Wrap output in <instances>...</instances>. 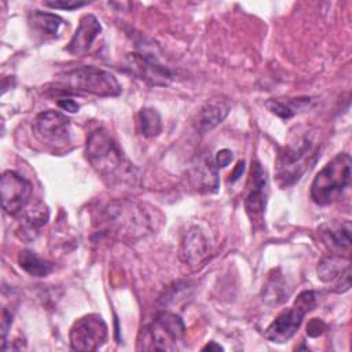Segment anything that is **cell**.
I'll use <instances>...</instances> for the list:
<instances>
[{
	"instance_id": "30bf717a",
	"label": "cell",
	"mask_w": 352,
	"mask_h": 352,
	"mask_svg": "<svg viewBox=\"0 0 352 352\" xmlns=\"http://www.w3.org/2000/svg\"><path fill=\"white\" fill-rule=\"evenodd\" d=\"M124 70L153 87H166L173 78L172 72L157 56L147 52H131L125 55Z\"/></svg>"
},
{
	"instance_id": "5b68a950",
	"label": "cell",
	"mask_w": 352,
	"mask_h": 352,
	"mask_svg": "<svg viewBox=\"0 0 352 352\" xmlns=\"http://www.w3.org/2000/svg\"><path fill=\"white\" fill-rule=\"evenodd\" d=\"M351 166L352 160L346 153L330 160L312 180L311 199L319 206L340 201L351 184Z\"/></svg>"
},
{
	"instance_id": "83f0119b",
	"label": "cell",
	"mask_w": 352,
	"mask_h": 352,
	"mask_svg": "<svg viewBox=\"0 0 352 352\" xmlns=\"http://www.w3.org/2000/svg\"><path fill=\"white\" fill-rule=\"evenodd\" d=\"M12 323V315L11 312H8L6 308L3 309V319H1V330H3V344L6 342L7 338V331L11 327Z\"/></svg>"
},
{
	"instance_id": "8fae6325",
	"label": "cell",
	"mask_w": 352,
	"mask_h": 352,
	"mask_svg": "<svg viewBox=\"0 0 352 352\" xmlns=\"http://www.w3.org/2000/svg\"><path fill=\"white\" fill-rule=\"evenodd\" d=\"M270 192V184L265 170L261 164L252 161L250 173L248 179V191L245 197L246 214L254 227H261Z\"/></svg>"
},
{
	"instance_id": "4316f807",
	"label": "cell",
	"mask_w": 352,
	"mask_h": 352,
	"mask_svg": "<svg viewBox=\"0 0 352 352\" xmlns=\"http://www.w3.org/2000/svg\"><path fill=\"white\" fill-rule=\"evenodd\" d=\"M58 106L62 110H66L67 113H76L80 109L78 103L76 100H73V99H59L58 100Z\"/></svg>"
},
{
	"instance_id": "2e32d148",
	"label": "cell",
	"mask_w": 352,
	"mask_h": 352,
	"mask_svg": "<svg viewBox=\"0 0 352 352\" xmlns=\"http://www.w3.org/2000/svg\"><path fill=\"white\" fill-rule=\"evenodd\" d=\"M209 252L210 245L204 231L198 227L188 228L180 243V258L188 265H197L209 256Z\"/></svg>"
},
{
	"instance_id": "52a82bcc",
	"label": "cell",
	"mask_w": 352,
	"mask_h": 352,
	"mask_svg": "<svg viewBox=\"0 0 352 352\" xmlns=\"http://www.w3.org/2000/svg\"><path fill=\"white\" fill-rule=\"evenodd\" d=\"M318 302V293L315 290H304L294 300L293 305L283 309L265 329L264 337L275 344L289 341L300 329L304 316L311 312Z\"/></svg>"
},
{
	"instance_id": "d6986e66",
	"label": "cell",
	"mask_w": 352,
	"mask_h": 352,
	"mask_svg": "<svg viewBox=\"0 0 352 352\" xmlns=\"http://www.w3.org/2000/svg\"><path fill=\"white\" fill-rule=\"evenodd\" d=\"M292 287L289 286L287 279L280 272L279 268L274 270V272L268 276L264 287H263V300L271 307H276L283 304L290 296Z\"/></svg>"
},
{
	"instance_id": "ac0fdd59",
	"label": "cell",
	"mask_w": 352,
	"mask_h": 352,
	"mask_svg": "<svg viewBox=\"0 0 352 352\" xmlns=\"http://www.w3.org/2000/svg\"><path fill=\"white\" fill-rule=\"evenodd\" d=\"M210 153H201L192 166V179L201 191L216 192L219 188V172Z\"/></svg>"
},
{
	"instance_id": "5bb4252c",
	"label": "cell",
	"mask_w": 352,
	"mask_h": 352,
	"mask_svg": "<svg viewBox=\"0 0 352 352\" xmlns=\"http://www.w3.org/2000/svg\"><path fill=\"white\" fill-rule=\"evenodd\" d=\"M351 223L348 220H331L318 227V235L322 243L336 254L346 253L351 249Z\"/></svg>"
},
{
	"instance_id": "6da1fadb",
	"label": "cell",
	"mask_w": 352,
	"mask_h": 352,
	"mask_svg": "<svg viewBox=\"0 0 352 352\" xmlns=\"http://www.w3.org/2000/svg\"><path fill=\"white\" fill-rule=\"evenodd\" d=\"M85 157L107 184L133 183L136 179L133 165L104 128H98L88 135Z\"/></svg>"
},
{
	"instance_id": "cb8c5ba5",
	"label": "cell",
	"mask_w": 352,
	"mask_h": 352,
	"mask_svg": "<svg viewBox=\"0 0 352 352\" xmlns=\"http://www.w3.org/2000/svg\"><path fill=\"white\" fill-rule=\"evenodd\" d=\"M308 103H309V98H298V99H292L287 102H282L279 99H270V100H267L265 106L268 107V110L271 113L280 117L282 120H289Z\"/></svg>"
},
{
	"instance_id": "7402d4cb",
	"label": "cell",
	"mask_w": 352,
	"mask_h": 352,
	"mask_svg": "<svg viewBox=\"0 0 352 352\" xmlns=\"http://www.w3.org/2000/svg\"><path fill=\"white\" fill-rule=\"evenodd\" d=\"M48 216H50V213H48L47 206L44 204L38 202V204L33 205V208L25 209L22 212V226H21V230L23 232L30 234V238H32L47 223Z\"/></svg>"
},
{
	"instance_id": "7a4b0ae2",
	"label": "cell",
	"mask_w": 352,
	"mask_h": 352,
	"mask_svg": "<svg viewBox=\"0 0 352 352\" xmlns=\"http://www.w3.org/2000/svg\"><path fill=\"white\" fill-rule=\"evenodd\" d=\"M320 153V140L316 129L302 131L279 151L276 177L282 187L293 186L309 170Z\"/></svg>"
},
{
	"instance_id": "9a60e30c",
	"label": "cell",
	"mask_w": 352,
	"mask_h": 352,
	"mask_svg": "<svg viewBox=\"0 0 352 352\" xmlns=\"http://www.w3.org/2000/svg\"><path fill=\"white\" fill-rule=\"evenodd\" d=\"M100 32H102V25L99 19L94 14H84L80 18L78 26L73 33L66 47V51L76 56L85 55L89 51L94 41L100 34Z\"/></svg>"
},
{
	"instance_id": "d4e9b609",
	"label": "cell",
	"mask_w": 352,
	"mask_h": 352,
	"mask_svg": "<svg viewBox=\"0 0 352 352\" xmlns=\"http://www.w3.org/2000/svg\"><path fill=\"white\" fill-rule=\"evenodd\" d=\"M87 1H78V0H51V1H44V6L50 8H59V10H77L84 6H87Z\"/></svg>"
},
{
	"instance_id": "7c38bea8",
	"label": "cell",
	"mask_w": 352,
	"mask_h": 352,
	"mask_svg": "<svg viewBox=\"0 0 352 352\" xmlns=\"http://www.w3.org/2000/svg\"><path fill=\"white\" fill-rule=\"evenodd\" d=\"M1 205L6 213L11 216L21 214L29 205L33 187L22 175L14 170H6L0 180Z\"/></svg>"
},
{
	"instance_id": "e0dca14e",
	"label": "cell",
	"mask_w": 352,
	"mask_h": 352,
	"mask_svg": "<svg viewBox=\"0 0 352 352\" xmlns=\"http://www.w3.org/2000/svg\"><path fill=\"white\" fill-rule=\"evenodd\" d=\"M231 110V102L227 98L216 96L209 99L197 113L195 128L199 133H205L217 126L228 116Z\"/></svg>"
},
{
	"instance_id": "f1b7e54d",
	"label": "cell",
	"mask_w": 352,
	"mask_h": 352,
	"mask_svg": "<svg viewBox=\"0 0 352 352\" xmlns=\"http://www.w3.org/2000/svg\"><path fill=\"white\" fill-rule=\"evenodd\" d=\"M243 170H245V161H239V162L236 164L235 169H234V170H232V173H231L230 182H231V183H235V182L242 176Z\"/></svg>"
},
{
	"instance_id": "4fadbf2b",
	"label": "cell",
	"mask_w": 352,
	"mask_h": 352,
	"mask_svg": "<svg viewBox=\"0 0 352 352\" xmlns=\"http://www.w3.org/2000/svg\"><path fill=\"white\" fill-rule=\"evenodd\" d=\"M316 272L318 278L324 283L336 280L334 292L337 293H344L351 287V261L345 254L330 253L323 257L318 263Z\"/></svg>"
},
{
	"instance_id": "ba28073f",
	"label": "cell",
	"mask_w": 352,
	"mask_h": 352,
	"mask_svg": "<svg viewBox=\"0 0 352 352\" xmlns=\"http://www.w3.org/2000/svg\"><path fill=\"white\" fill-rule=\"evenodd\" d=\"M32 131L40 143L54 151L65 148L72 140L70 120L56 110L37 114L33 120Z\"/></svg>"
},
{
	"instance_id": "277c9868",
	"label": "cell",
	"mask_w": 352,
	"mask_h": 352,
	"mask_svg": "<svg viewBox=\"0 0 352 352\" xmlns=\"http://www.w3.org/2000/svg\"><path fill=\"white\" fill-rule=\"evenodd\" d=\"M55 87L63 92L99 98L118 96L122 91L114 74L95 66H77L60 73L56 77Z\"/></svg>"
},
{
	"instance_id": "603a6c76",
	"label": "cell",
	"mask_w": 352,
	"mask_h": 352,
	"mask_svg": "<svg viewBox=\"0 0 352 352\" xmlns=\"http://www.w3.org/2000/svg\"><path fill=\"white\" fill-rule=\"evenodd\" d=\"M138 129L144 138H155L162 132V120L153 107H143L138 113Z\"/></svg>"
},
{
	"instance_id": "9c48e42d",
	"label": "cell",
	"mask_w": 352,
	"mask_h": 352,
	"mask_svg": "<svg viewBox=\"0 0 352 352\" xmlns=\"http://www.w3.org/2000/svg\"><path fill=\"white\" fill-rule=\"evenodd\" d=\"M109 337L107 324L99 314H88L77 319L69 333L70 348L80 352L99 349Z\"/></svg>"
},
{
	"instance_id": "8992f818",
	"label": "cell",
	"mask_w": 352,
	"mask_h": 352,
	"mask_svg": "<svg viewBox=\"0 0 352 352\" xmlns=\"http://www.w3.org/2000/svg\"><path fill=\"white\" fill-rule=\"evenodd\" d=\"M139 349L147 351H180L184 348L186 326L177 314L169 311L158 312L154 319L142 330Z\"/></svg>"
},
{
	"instance_id": "ffe728a7",
	"label": "cell",
	"mask_w": 352,
	"mask_h": 352,
	"mask_svg": "<svg viewBox=\"0 0 352 352\" xmlns=\"http://www.w3.org/2000/svg\"><path fill=\"white\" fill-rule=\"evenodd\" d=\"M28 22L33 33L44 38H52L58 36L60 26L63 25V19L59 15L44 12L40 10L30 11L28 15Z\"/></svg>"
},
{
	"instance_id": "484cf974",
	"label": "cell",
	"mask_w": 352,
	"mask_h": 352,
	"mask_svg": "<svg viewBox=\"0 0 352 352\" xmlns=\"http://www.w3.org/2000/svg\"><path fill=\"white\" fill-rule=\"evenodd\" d=\"M232 160H234V153L228 148H223V150L217 151V154L214 157V164L217 168H226L227 165L231 164Z\"/></svg>"
},
{
	"instance_id": "3957f363",
	"label": "cell",
	"mask_w": 352,
	"mask_h": 352,
	"mask_svg": "<svg viewBox=\"0 0 352 352\" xmlns=\"http://www.w3.org/2000/svg\"><path fill=\"white\" fill-rule=\"evenodd\" d=\"M160 220L161 217L155 208L131 199L114 201L106 209V223L110 230L132 239L154 232L160 226Z\"/></svg>"
},
{
	"instance_id": "44dd1931",
	"label": "cell",
	"mask_w": 352,
	"mask_h": 352,
	"mask_svg": "<svg viewBox=\"0 0 352 352\" xmlns=\"http://www.w3.org/2000/svg\"><path fill=\"white\" fill-rule=\"evenodd\" d=\"M18 264L19 267L32 276H47L52 272L54 265L48 260H44L37 253L29 249H23L18 254Z\"/></svg>"
},
{
	"instance_id": "f546056e",
	"label": "cell",
	"mask_w": 352,
	"mask_h": 352,
	"mask_svg": "<svg viewBox=\"0 0 352 352\" xmlns=\"http://www.w3.org/2000/svg\"><path fill=\"white\" fill-rule=\"evenodd\" d=\"M224 348L220 345V344H217L216 341H209L205 346H202V351H223Z\"/></svg>"
}]
</instances>
